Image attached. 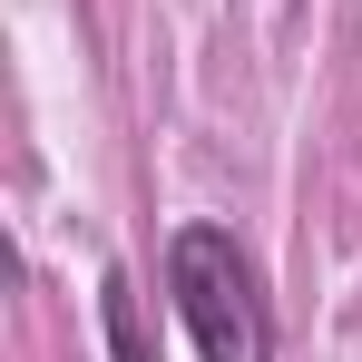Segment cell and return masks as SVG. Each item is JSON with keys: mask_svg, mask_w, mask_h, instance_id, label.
<instances>
[{"mask_svg": "<svg viewBox=\"0 0 362 362\" xmlns=\"http://www.w3.org/2000/svg\"><path fill=\"white\" fill-rule=\"evenodd\" d=\"M167 294H177L196 362H274V313H264V274L226 226H177L167 245Z\"/></svg>", "mask_w": 362, "mask_h": 362, "instance_id": "1", "label": "cell"}, {"mask_svg": "<svg viewBox=\"0 0 362 362\" xmlns=\"http://www.w3.org/2000/svg\"><path fill=\"white\" fill-rule=\"evenodd\" d=\"M98 333H108V362H157L147 313H137V284H127V274H98Z\"/></svg>", "mask_w": 362, "mask_h": 362, "instance_id": "2", "label": "cell"}]
</instances>
